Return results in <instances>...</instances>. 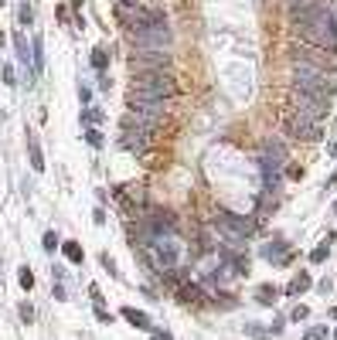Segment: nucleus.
<instances>
[{"label": "nucleus", "instance_id": "11", "mask_svg": "<svg viewBox=\"0 0 337 340\" xmlns=\"http://www.w3.org/2000/svg\"><path fill=\"white\" fill-rule=\"evenodd\" d=\"M303 289H310V276H307V272H300V276H296V279L286 286V293H290V296H300Z\"/></svg>", "mask_w": 337, "mask_h": 340}, {"label": "nucleus", "instance_id": "23", "mask_svg": "<svg viewBox=\"0 0 337 340\" xmlns=\"http://www.w3.org/2000/svg\"><path fill=\"white\" fill-rule=\"evenodd\" d=\"M249 333H252V337H259V340H262V337H266V330H259V323H249Z\"/></svg>", "mask_w": 337, "mask_h": 340}, {"label": "nucleus", "instance_id": "26", "mask_svg": "<svg viewBox=\"0 0 337 340\" xmlns=\"http://www.w3.org/2000/svg\"><path fill=\"white\" fill-rule=\"evenodd\" d=\"M154 337H157V340H170V333H154Z\"/></svg>", "mask_w": 337, "mask_h": 340}, {"label": "nucleus", "instance_id": "9", "mask_svg": "<svg viewBox=\"0 0 337 340\" xmlns=\"http://www.w3.org/2000/svg\"><path fill=\"white\" fill-rule=\"evenodd\" d=\"M293 58H296V61H307V65H317V68H330V55H327L324 48H314V45L293 48Z\"/></svg>", "mask_w": 337, "mask_h": 340}, {"label": "nucleus", "instance_id": "24", "mask_svg": "<svg viewBox=\"0 0 337 340\" xmlns=\"http://www.w3.org/2000/svg\"><path fill=\"white\" fill-rule=\"evenodd\" d=\"M21 21H24V24H31V7H27V4L21 7Z\"/></svg>", "mask_w": 337, "mask_h": 340}, {"label": "nucleus", "instance_id": "10", "mask_svg": "<svg viewBox=\"0 0 337 340\" xmlns=\"http://www.w3.org/2000/svg\"><path fill=\"white\" fill-rule=\"evenodd\" d=\"M123 317L133 323V327H140V330H150V317L146 313H140V310H133V306H126L123 310Z\"/></svg>", "mask_w": 337, "mask_h": 340}, {"label": "nucleus", "instance_id": "18", "mask_svg": "<svg viewBox=\"0 0 337 340\" xmlns=\"http://www.w3.org/2000/svg\"><path fill=\"white\" fill-rule=\"evenodd\" d=\"M92 65L99 68V72L106 68V48H96V51H92Z\"/></svg>", "mask_w": 337, "mask_h": 340}, {"label": "nucleus", "instance_id": "8", "mask_svg": "<svg viewBox=\"0 0 337 340\" xmlns=\"http://www.w3.org/2000/svg\"><path fill=\"white\" fill-rule=\"evenodd\" d=\"M119 147L130 150V153H143L146 147H150V129H143V126H123V136H119Z\"/></svg>", "mask_w": 337, "mask_h": 340}, {"label": "nucleus", "instance_id": "6", "mask_svg": "<svg viewBox=\"0 0 337 340\" xmlns=\"http://www.w3.org/2000/svg\"><path fill=\"white\" fill-rule=\"evenodd\" d=\"M215 221H218V228H222L232 242H246V238L256 231V221H252V218L232 215V211H218V218H215Z\"/></svg>", "mask_w": 337, "mask_h": 340}, {"label": "nucleus", "instance_id": "17", "mask_svg": "<svg viewBox=\"0 0 337 340\" xmlns=\"http://www.w3.org/2000/svg\"><path fill=\"white\" fill-rule=\"evenodd\" d=\"M324 337H327V327H310L303 333V340H324Z\"/></svg>", "mask_w": 337, "mask_h": 340}, {"label": "nucleus", "instance_id": "16", "mask_svg": "<svg viewBox=\"0 0 337 340\" xmlns=\"http://www.w3.org/2000/svg\"><path fill=\"white\" fill-rule=\"evenodd\" d=\"M17 58H21V65H27V58H31V51H27V41H24V34H17Z\"/></svg>", "mask_w": 337, "mask_h": 340}, {"label": "nucleus", "instance_id": "28", "mask_svg": "<svg viewBox=\"0 0 337 340\" xmlns=\"http://www.w3.org/2000/svg\"><path fill=\"white\" fill-rule=\"evenodd\" d=\"M334 340H337V333H334Z\"/></svg>", "mask_w": 337, "mask_h": 340}, {"label": "nucleus", "instance_id": "21", "mask_svg": "<svg viewBox=\"0 0 337 340\" xmlns=\"http://www.w3.org/2000/svg\"><path fill=\"white\" fill-rule=\"evenodd\" d=\"M45 249H48V252L58 249V235H55V231H48V235H45Z\"/></svg>", "mask_w": 337, "mask_h": 340}, {"label": "nucleus", "instance_id": "1", "mask_svg": "<svg viewBox=\"0 0 337 340\" xmlns=\"http://www.w3.org/2000/svg\"><path fill=\"white\" fill-rule=\"evenodd\" d=\"M170 95H177V82L170 72H140L133 79L130 106H164Z\"/></svg>", "mask_w": 337, "mask_h": 340}, {"label": "nucleus", "instance_id": "13", "mask_svg": "<svg viewBox=\"0 0 337 340\" xmlns=\"http://www.w3.org/2000/svg\"><path fill=\"white\" fill-rule=\"evenodd\" d=\"M62 249H65V259H68V262H82V249H79V242H65Z\"/></svg>", "mask_w": 337, "mask_h": 340}, {"label": "nucleus", "instance_id": "22", "mask_svg": "<svg viewBox=\"0 0 337 340\" xmlns=\"http://www.w3.org/2000/svg\"><path fill=\"white\" fill-rule=\"evenodd\" d=\"M314 262H324L327 259V245H320V249H314V255H310Z\"/></svg>", "mask_w": 337, "mask_h": 340}, {"label": "nucleus", "instance_id": "27", "mask_svg": "<svg viewBox=\"0 0 337 340\" xmlns=\"http://www.w3.org/2000/svg\"><path fill=\"white\" fill-rule=\"evenodd\" d=\"M334 211H337V204H334Z\"/></svg>", "mask_w": 337, "mask_h": 340}, {"label": "nucleus", "instance_id": "12", "mask_svg": "<svg viewBox=\"0 0 337 340\" xmlns=\"http://www.w3.org/2000/svg\"><path fill=\"white\" fill-rule=\"evenodd\" d=\"M27 147H31V167L34 170H45V160H41V147H38V140H27Z\"/></svg>", "mask_w": 337, "mask_h": 340}, {"label": "nucleus", "instance_id": "20", "mask_svg": "<svg viewBox=\"0 0 337 340\" xmlns=\"http://www.w3.org/2000/svg\"><path fill=\"white\" fill-rule=\"evenodd\" d=\"M85 140H89L92 147H102V133H99V129H89V133H85Z\"/></svg>", "mask_w": 337, "mask_h": 340}, {"label": "nucleus", "instance_id": "7", "mask_svg": "<svg viewBox=\"0 0 337 340\" xmlns=\"http://www.w3.org/2000/svg\"><path fill=\"white\" fill-rule=\"evenodd\" d=\"M130 68L140 72H170V51H140L130 58Z\"/></svg>", "mask_w": 337, "mask_h": 340}, {"label": "nucleus", "instance_id": "14", "mask_svg": "<svg viewBox=\"0 0 337 340\" xmlns=\"http://www.w3.org/2000/svg\"><path fill=\"white\" fill-rule=\"evenodd\" d=\"M262 255H266V259L283 262V259H286V249H283V242H276V245H269V249H262Z\"/></svg>", "mask_w": 337, "mask_h": 340}, {"label": "nucleus", "instance_id": "5", "mask_svg": "<svg viewBox=\"0 0 337 340\" xmlns=\"http://www.w3.org/2000/svg\"><path fill=\"white\" fill-rule=\"evenodd\" d=\"M283 133L293 136V140H303V143H317L320 140V123L307 119V116H296V113H286L283 116Z\"/></svg>", "mask_w": 337, "mask_h": 340}, {"label": "nucleus", "instance_id": "4", "mask_svg": "<svg viewBox=\"0 0 337 340\" xmlns=\"http://www.w3.org/2000/svg\"><path fill=\"white\" fill-rule=\"evenodd\" d=\"M296 38L303 45L324 48V51H337V17H330L327 24H307V27H296Z\"/></svg>", "mask_w": 337, "mask_h": 340}, {"label": "nucleus", "instance_id": "25", "mask_svg": "<svg viewBox=\"0 0 337 340\" xmlns=\"http://www.w3.org/2000/svg\"><path fill=\"white\" fill-rule=\"evenodd\" d=\"M99 119H102V116L96 113V109H89V113H85V123H99Z\"/></svg>", "mask_w": 337, "mask_h": 340}, {"label": "nucleus", "instance_id": "2", "mask_svg": "<svg viewBox=\"0 0 337 340\" xmlns=\"http://www.w3.org/2000/svg\"><path fill=\"white\" fill-rule=\"evenodd\" d=\"M286 102H290V113L307 116V119H314V123L327 119V113H330V99H320V95H314V92H303V89H296V85L290 89Z\"/></svg>", "mask_w": 337, "mask_h": 340}, {"label": "nucleus", "instance_id": "3", "mask_svg": "<svg viewBox=\"0 0 337 340\" xmlns=\"http://www.w3.org/2000/svg\"><path fill=\"white\" fill-rule=\"evenodd\" d=\"M130 45H136L140 51H167L170 48V27L167 24H150V27H136L126 31Z\"/></svg>", "mask_w": 337, "mask_h": 340}, {"label": "nucleus", "instance_id": "15", "mask_svg": "<svg viewBox=\"0 0 337 340\" xmlns=\"http://www.w3.org/2000/svg\"><path fill=\"white\" fill-rule=\"evenodd\" d=\"M259 303L262 306H269V303H276V289H272V286H259Z\"/></svg>", "mask_w": 337, "mask_h": 340}, {"label": "nucleus", "instance_id": "19", "mask_svg": "<svg viewBox=\"0 0 337 340\" xmlns=\"http://www.w3.org/2000/svg\"><path fill=\"white\" fill-rule=\"evenodd\" d=\"M17 279H21V286H24V289H31V286H34V276H31V269H27V265L21 269V276H17Z\"/></svg>", "mask_w": 337, "mask_h": 340}]
</instances>
